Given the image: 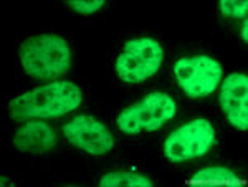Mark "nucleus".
I'll return each mask as SVG.
<instances>
[{
  "instance_id": "obj_7",
  "label": "nucleus",
  "mask_w": 248,
  "mask_h": 187,
  "mask_svg": "<svg viewBox=\"0 0 248 187\" xmlns=\"http://www.w3.org/2000/svg\"><path fill=\"white\" fill-rule=\"evenodd\" d=\"M63 134L78 149L91 156H105L114 148V138L109 129L93 116L79 114L63 126Z\"/></svg>"
},
{
  "instance_id": "obj_6",
  "label": "nucleus",
  "mask_w": 248,
  "mask_h": 187,
  "mask_svg": "<svg viewBox=\"0 0 248 187\" xmlns=\"http://www.w3.org/2000/svg\"><path fill=\"white\" fill-rule=\"evenodd\" d=\"M222 65L207 55L179 58L174 63L175 81L190 98H205L212 94L222 81Z\"/></svg>"
},
{
  "instance_id": "obj_9",
  "label": "nucleus",
  "mask_w": 248,
  "mask_h": 187,
  "mask_svg": "<svg viewBox=\"0 0 248 187\" xmlns=\"http://www.w3.org/2000/svg\"><path fill=\"white\" fill-rule=\"evenodd\" d=\"M14 146L22 153L45 154L57 146V134L45 121H27L15 131Z\"/></svg>"
},
{
  "instance_id": "obj_13",
  "label": "nucleus",
  "mask_w": 248,
  "mask_h": 187,
  "mask_svg": "<svg viewBox=\"0 0 248 187\" xmlns=\"http://www.w3.org/2000/svg\"><path fill=\"white\" fill-rule=\"evenodd\" d=\"M66 5L73 12L83 15L96 14L105 7V0H66Z\"/></svg>"
},
{
  "instance_id": "obj_3",
  "label": "nucleus",
  "mask_w": 248,
  "mask_h": 187,
  "mask_svg": "<svg viewBox=\"0 0 248 187\" xmlns=\"http://www.w3.org/2000/svg\"><path fill=\"white\" fill-rule=\"evenodd\" d=\"M164 50L151 37L133 38L123 47L116 58V75L129 85H138L154 77L162 66Z\"/></svg>"
},
{
  "instance_id": "obj_11",
  "label": "nucleus",
  "mask_w": 248,
  "mask_h": 187,
  "mask_svg": "<svg viewBox=\"0 0 248 187\" xmlns=\"http://www.w3.org/2000/svg\"><path fill=\"white\" fill-rule=\"evenodd\" d=\"M195 184H242L233 171L227 168H207L192 177Z\"/></svg>"
},
{
  "instance_id": "obj_2",
  "label": "nucleus",
  "mask_w": 248,
  "mask_h": 187,
  "mask_svg": "<svg viewBox=\"0 0 248 187\" xmlns=\"http://www.w3.org/2000/svg\"><path fill=\"white\" fill-rule=\"evenodd\" d=\"M20 62L31 78L55 79L71 66V50L65 38L42 33L27 38L20 47Z\"/></svg>"
},
{
  "instance_id": "obj_12",
  "label": "nucleus",
  "mask_w": 248,
  "mask_h": 187,
  "mask_svg": "<svg viewBox=\"0 0 248 187\" xmlns=\"http://www.w3.org/2000/svg\"><path fill=\"white\" fill-rule=\"evenodd\" d=\"M218 7L225 17L233 18H245L248 12L247 0H220Z\"/></svg>"
},
{
  "instance_id": "obj_8",
  "label": "nucleus",
  "mask_w": 248,
  "mask_h": 187,
  "mask_svg": "<svg viewBox=\"0 0 248 187\" xmlns=\"http://www.w3.org/2000/svg\"><path fill=\"white\" fill-rule=\"evenodd\" d=\"M220 106L233 128L248 129V77L245 73H232L223 79Z\"/></svg>"
},
{
  "instance_id": "obj_14",
  "label": "nucleus",
  "mask_w": 248,
  "mask_h": 187,
  "mask_svg": "<svg viewBox=\"0 0 248 187\" xmlns=\"http://www.w3.org/2000/svg\"><path fill=\"white\" fill-rule=\"evenodd\" d=\"M240 37H242L243 42H247V40H248V22H247V18L243 20L242 30H240Z\"/></svg>"
},
{
  "instance_id": "obj_1",
  "label": "nucleus",
  "mask_w": 248,
  "mask_h": 187,
  "mask_svg": "<svg viewBox=\"0 0 248 187\" xmlns=\"http://www.w3.org/2000/svg\"><path fill=\"white\" fill-rule=\"evenodd\" d=\"M81 90L73 81H51L14 98L10 116L18 121L60 118L81 105Z\"/></svg>"
},
{
  "instance_id": "obj_5",
  "label": "nucleus",
  "mask_w": 248,
  "mask_h": 187,
  "mask_svg": "<svg viewBox=\"0 0 248 187\" xmlns=\"http://www.w3.org/2000/svg\"><path fill=\"white\" fill-rule=\"evenodd\" d=\"M215 144V129L205 118L179 126L164 142V154L170 162H187L207 154Z\"/></svg>"
},
{
  "instance_id": "obj_4",
  "label": "nucleus",
  "mask_w": 248,
  "mask_h": 187,
  "mask_svg": "<svg viewBox=\"0 0 248 187\" xmlns=\"http://www.w3.org/2000/svg\"><path fill=\"white\" fill-rule=\"evenodd\" d=\"M177 113V105L167 93L153 91L142 101L119 113L118 128L124 134H138L141 131H155L169 123Z\"/></svg>"
},
{
  "instance_id": "obj_10",
  "label": "nucleus",
  "mask_w": 248,
  "mask_h": 187,
  "mask_svg": "<svg viewBox=\"0 0 248 187\" xmlns=\"http://www.w3.org/2000/svg\"><path fill=\"white\" fill-rule=\"evenodd\" d=\"M101 187H151L153 181L133 171H111L99 181Z\"/></svg>"
}]
</instances>
